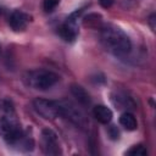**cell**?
Masks as SVG:
<instances>
[{
    "label": "cell",
    "mask_w": 156,
    "mask_h": 156,
    "mask_svg": "<svg viewBox=\"0 0 156 156\" xmlns=\"http://www.w3.org/2000/svg\"><path fill=\"white\" fill-rule=\"evenodd\" d=\"M0 135L11 146H16L24 135L16 110L6 99H0Z\"/></svg>",
    "instance_id": "obj_1"
},
{
    "label": "cell",
    "mask_w": 156,
    "mask_h": 156,
    "mask_svg": "<svg viewBox=\"0 0 156 156\" xmlns=\"http://www.w3.org/2000/svg\"><path fill=\"white\" fill-rule=\"evenodd\" d=\"M101 41L106 50L116 56H124L129 54L132 43L129 37L115 24H105L101 28Z\"/></svg>",
    "instance_id": "obj_2"
},
{
    "label": "cell",
    "mask_w": 156,
    "mask_h": 156,
    "mask_svg": "<svg viewBox=\"0 0 156 156\" xmlns=\"http://www.w3.org/2000/svg\"><path fill=\"white\" fill-rule=\"evenodd\" d=\"M24 83L37 90H48L54 87L60 77L57 73L49 69H33L24 74Z\"/></svg>",
    "instance_id": "obj_3"
},
{
    "label": "cell",
    "mask_w": 156,
    "mask_h": 156,
    "mask_svg": "<svg viewBox=\"0 0 156 156\" xmlns=\"http://www.w3.org/2000/svg\"><path fill=\"white\" fill-rule=\"evenodd\" d=\"M34 111L45 119H55L62 117V102L56 100H48L38 98L33 101Z\"/></svg>",
    "instance_id": "obj_4"
},
{
    "label": "cell",
    "mask_w": 156,
    "mask_h": 156,
    "mask_svg": "<svg viewBox=\"0 0 156 156\" xmlns=\"http://www.w3.org/2000/svg\"><path fill=\"white\" fill-rule=\"evenodd\" d=\"M61 102H62V117L69 119L77 127L84 128L88 126V119L79 108H77L71 102H67V101H61Z\"/></svg>",
    "instance_id": "obj_5"
},
{
    "label": "cell",
    "mask_w": 156,
    "mask_h": 156,
    "mask_svg": "<svg viewBox=\"0 0 156 156\" xmlns=\"http://www.w3.org/2000/svg\"><path fill=\"white\" fill-rule=\"evenodd\" d=\"M41 143H43V150L46 155H60L61 149L58 145L57 135L54 130L45 128L41 132Z\"/></svg>",
    "instance_id": "obj_6"
},
{
    "label": "cell",
    "mask_w": 156,
    "mask_h": 156,
    "mask_svg": "<svg viewBox=\"0 0 156 156\" xmlns=\"http://www.w3.org/2000/svg\"><path fill=\"white\" fill-rule=\"evenodd\" d=\"M74 17H76V12L72 13L66 20V22L58 28L60 37L67 43H73L78 37V24Z\"/></svg>",
    "instance_id": "obj_7"
},
{
    "label": "cell",
    "mask_w": 156,
    "mask_h": 156,
    "mask_svg": "<svg viewBox=\"0 0 156 156\" xmlns=\"http://www.w3.org/2000/svg\"><path fill=\"white\" fill-rule=\"evenodd\" d=\"M29 21H30L29 15L24 13L23 11L16 10V11H13V12L10 15L9 24H10V27H11L15 32H22V30H24V29L27 28Z\"/></svg>",
    "instance_id": "obj_8"
},
{
    "label": "cell",
    "mask_w": 156,
    "mask_h": 156,
    "mask_svg": "<svg viewBox=\"0 0 156 156\" xmlns=\"http://www.w3.org/2000/svg\"><path fill=\"white\" fill-rule=\"evenodd\" d=\"M71 93L82 106H89L91 104V98L83 87H80L78 84H72L71 85Z\"/></svg>",
    "instance_id": "obj_9"
},
{
    "label": "cell",
    "mask_w": 156,
    "mask_h": 156,
    "mask_svg": "<svg viewBox=\"0 0 156 156\" xmlns=\"http://www.w3.org/2000/svg\"><path fill=\"white\" fill-rule=\"evenodd\" d=\"M93 116L98 122L102 124H107L112 119V111L105 105H98L93 108Z\"/></svg>",
    "instance_id": "obj_10"
},
{
    "label": "cell",
    "mask_w": 156,
    "mask_h": 156,
    "mask_svg": "<svg viewBox=\"0 0 156 156\" xmlns=\"http://www.w3.org/2000/svg\"><path fill=\"white\" fill-rule=\"evenodd\" d=\"M119 123L121 126L127 129V130H135L136 127H138V122H136V118L134 117L133 113L130 112H124L119 117Z\"/></svg>",
    "instance_id": "obj_11"
},
{
    "label": "cell",
    "mask_w": 156,
    "mask_h": 156,
    "mask_svg": "<svg viewBox=\"0 0 156 156\" xmlns=\"http://www.w3.org/2000/svg\"><path fill=\"white\" fill-rule=\"evenodd\" d=\"M112 101L118 108H134V106H135L132 98H129L124 94H121V93H117V95L112 98Z\"/></svg>",
    "instance_id": "obj_12"
},
{
    "label": "cell",
    "mask_w": 156,
    "mask_h": 156,
    "mask_svg": "<svg viewBox=\"0 0 156 156\" xmlns=\"http://www.w3.org/2000/svg\"><path fill=\"white\" fill-rule=\"evenodd\" d=\"M126 154L127 155H132V156H145V155H147V150L145 149L144 145L139 144V145L132 146Z\"/></svg>",
    "instance_id": "obj_13"
},
{
    "label": "cell",
    "mask_w": 156,
    "mask_h": 156,
    "mask_svg": "<svg viewBox=\"0 0 156 156\" xmlns=\"http://www.w3.org/2000/svg\"><path fill=\"white\" fill-rule=\"evenodd\" d=\"M57 5H58V0H44V2H43V7H44L45 12L54 11Z\"/></svg>",
    "instance_id": "obj_14"
},
{
    "label": "cell",
    "mask_w": 156,
    "mask_h": 156,
    "mask_svg": "<svg viewBox=\"0 0 156 156\" xmlns=\"http://www.w3.org/2000/svg\"><path fill=\"white\" fill-rule=\"evenodd\" d=\"M108 135H110V138L112 140H117L119 138V132L115 126H111L110 129H108Z\"/></svg>",
    "instance_id": "obj_15"
},
{
    "label": "cell",
    "mask_w": 156,
    "mask_h": 156,
    "mask_svg": "<svg viewBox=\"0 0 156 156\" xmlns=\"http://www.w3.org/2000/svg\"><path fill=\"white\" fill-rule=\"evenodd\" d=\"M112 2H113V0H99V4H100L104 9H108V7H111Z\"/></svg>",
    "instance_id": "obj_16"
},
{
    "label": "cell",
    "mask_w": 156,
    "mask_h": 156,
    "mask_svg": "<svg viewBox=\"0 0 156 156\" xmlns=\"http://www.w3.org/2000/svg\"><path fill=\"white\" fill-rule=\"evenodd\" d=\"M154 18H155V15L152 13V15H151V17H150V24H151L152 30H154V28H155V26H154V21H155V20H154Z\"/></svg>",
    "instance_id": "obj_17"
}]
</instances>
